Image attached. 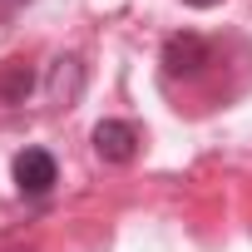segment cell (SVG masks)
<instances>
[{"label":"cell","mask_w":252,"mask_h":252,"mask_svg":"<svg viewBox=\"0 0 252 252\" xmlns=\"http://www.w3.org/2000/svg\"><path fill=\"white\" fill-rule=\"evenodd\" d=\"M45 94H50V109H74L79 94H84V60H79V55H60V60L50 64Z\"/></svg>","instance_id":"obj_1"},{"label":"cell","mask_w":252,"mask_h":252,"mask_svg":"<svg viewBox=\"0 0 252 252\" xmlns=\"http://www.w3.org/2000/svg\"><path fill=\"white\" fill-rule=\"evenodd\" d=\"M94 154L104 163H129L139 154V129L124 124V119H104L99 129H94Z\"/></svg>","instance_id":"obj_2"},{"label":"cell","mask_w":252,"mask_h":252,"mask_svg":"<svg viewBox=\"0 0 252 252\" xmlns=\"http://www.w3.org/2000/svg\"><path fill=\"white\" fill-rule=\"evenodd\" d=\"M55 158L45 154V149H25V154H15V188L25 193V198H40V193H50L55 188Z\"/></svg>","instance_id":"obj_3"},{"label":"cell","mask_w":252,"mask_h":252,"mask_svg":"<svg viewBox=\"0 0 252 252\" xmlns=\"http://www.w3.org/2000/svg\"><path fill=\"white\" fill-rule=\"evenodd\" d=\"M208 64V40L203 35H168L163 45V69L168 74H198Z\"/></svg>","instance_id":"obj_4"},{"label":"cell","mask_w":252,"mask_h":252,"mask_svg":"<svg viewBox=\"0 0 252 252\" xmlns=\"http://www.w3.org/2000/svg\"><path fill=\"white\" fill-rule=\"evenodd\" d=\"M30 84H35V74H30L20 60H10L5 69H0V99H5V104H20V99L30 94Z\"/></svg>","instance_id":"obj_5"},{"label":"cell","mask_w":252,"mask_h":252,"mask_svg":"<svg viewBox=\"0 0 252 252\" xmlns=\"http://www.w3.org/2000/svg\"><path fill=\"white\" fill-rule=\"evenodd\" d=\"M183 5H193V10H208V5H218V0H183Z\"/></svg>","instance_id":"obj_6"},{"label":"cell","mask_w":252,"mask_h":252,"mask_svg":"<svg viewBox=\"0 0 252 252\" xmlns=\"http://www.w3.org/2000/svg\"><path fill=\"white\" fill-rule=\"evenodd\" d=\"M0 5H20V0H0Z\"/></svg>","instance_id":"obj_7"}]
</instances>
